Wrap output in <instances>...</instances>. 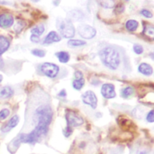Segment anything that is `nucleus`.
<instances>
[{"instance_id": "obj_36", "label": "nucleus", "mask_w": 154, "mask_h": 154, "mask_svg": "<svg viewBox=\"0 0 154 154\" xmlns=\"http://www.w3.org/2000/svg\"><path fill=\"white\" fill-rule=\"evenodd\" d=\"M2 79H3V78H2V76L1 75H0V83L2 82Z\"/></svg>"}, {"instance_id": "obj_24", "label": "nucleus", "mask_w": 154, "mask_h": 154, "mask_svg": "<svg viewBox=\"0 0 154 154\" xmlns=\"http://www.w3.org/2000/svg\"><path fill=\"white\" fill-rule=\"evenodd\" d=\"M10 114V111L7 108H4L0 111V120L5 119Z\"/></svg>"}, {"instance_id": "obj_9", "label": "nucleus", "mask_w": 154, "mask_h": 154, "mask_svg": "<svg viewBox=\"0 0 154 154\" xmlns=\"http://www.w3.org/2000/svg\"><path fill=\"white\" fill-rule=\"evenodd\" d=\"M14 22L13 17L10 14H0V27L7 28L11 26Z\"/></svg>"}, {"instance_id": "obj_33", "label": "nucleus", "mask_w": 154, "mask_h": 154, "mask_svg": "<svg viewBox=\"0 0 154 154\" xmlns=\"http://www.w3.org/2000/svg\"><path fill=\"white\" fill-rule=\"evenodd\" d=\"M4 66V63L3 60L1 58H0V69H2Z\"/></svg>"}, {"instance_id": "obj_23", "label": "nucleus", "mask_w": 154, "mask_h": 154, "mask_svg": "<svg viewBox=\"0 0 154 154\" xmlns=\"http://www.w3.org/2000/svg\"><path fill=\"white\" fill-rule=\"evenodd\" d=\"M31 53L34 55L38 57H43L46 54L45 51H43L42 49H35L32 50Z\"/></svg>"}, {"instance_id": "obj_20", "label": "nucleus", "mask_w": 154, "mask_h": 154, "mask_svg": "<svg viewBox=\"0 0 154 154\" xmlns=\"http://www.w3.org/2000/svg\"><path fill=\"white\" fill-rule=\"evenodd\" d=\"M85 80L84 78L80 79H75L73 80L72 82L73 87L76 90H80L82 88L83 85H84Z\"/></svg>"}, {"instance_id": "obj_21", "label": "nucleus", "mask_w": 154, "mask_h": 154, "mask_svg": "<svg viewBox=\"0 0 154 154\" xmlns=\"http://www.w3.org/2000/svg\"><path fill=\"white\" fill-rule=\"evenodd\" d=\"M100 5L105 8H112L115 5V2L114 1H98Z\"/></svg>"}, {"instance_id": "obj_14", "label": "nucleus", "mask_w": 154, "mask_h": 154, "mask_svg": "<svg viewBox=\"0 0 154 154\" xmlns=\"http://www.w3.org/2000/svg\"><path fill=\"white\" fill-rule=\"evenodd\" d=\"M10 46V42L8 40L2 36L0 35V55L5 52Z\"/></svg>"}, {"instance_id": "obj_25", "label": "nucleus", "mask_w": 154, "mask_h": 154, "mask_svg": "<svg viewBox=\"0 0 154 154\" xmlns=\"http://www.w3.org/2000/svg\"><path fill=\"white\" fill-rule=\"evenodd\" d=\"M133 49H134V51L137 54H141L143 52V48L140 45H137V44L134 45Z\"/></svg>"}, {"instance_id": "obj_10", "label": "nucleus", "mask_w": 154, "mask_h": 154, "mask_svg": "<svg viewBox=\"0 0 154 154\" xmlns=\"http://www.w3.org/2000/svg\"><path fill=\"white\" fill-rule=\"evenodd\" d=\"M19 122V118L18 116H13L8 122V123L1 128V131L3 132H7L11 129L16 127Z\"/></svg>"}, {"instance_id": "obj_8", "label": "nucleus", "mask_w": 154, "mask_h": 154, "mask_svg": "<svg viewBox=\"0 0 154 154\" xmlns=\"http://www.w3.org/2000/svg\"><path fill=\"white\" fill-rule=\"evenodd\" d=\"M101 94L106 99L114 98L116 96L114 85L112 84H104L101 88Z\"/></svg>"}, {"instance_id": "obj_26", "label": "nucleus", "mask_w": 154, "mask_h": 154, "mask_svg": "<svg viewBox=\"0 0 154 154\" xmlns=\"http://www.w3.org/2000/svg\"><path fill=\"white\" fill-rule=\"evenodd\" d=\"M72 129L70 126H67L64 130H63V134L66 137H69L72 134Z\"/></svg>"}, {"instance_id": "obj_22", "label": "nucleus", "mask_w": 154, "mask_h": 154, "mask_svg": "<svg viewBox=\"0 0 154 154\" xmlns=\"http://www.w3.org/2000/svg\"><path fill=\"white\" fill-rule=\"evenodd\" d=\"M86 43L85 41L76 39H70L68 41V44L72 46H79L84 45Z\"/></svg>"}, {"instance_id": "obj_30", "label": "nucleus", "mask_w": 154, "mask_h": 154, "mask_svg": "<svg viewBox=\"0 0 154 154\" xmlns=\"http://www.w3.org/2000/svg\"><path fill=\"white\" fill-rule=\"evenodd\" d=\"M124 10V6L122 4H118L117 5H116L115 10H114V12L117 14H119L121 13Z\"/></svg>"}, {"instance_id": "obj_32", "label": "nucleus", "mask_w": 154, "mask_h": 154, "mask_svg": "<svg viewBox=\"0 0 154 154\" xmlns=\"http://www.w3.org/2000/svg\"><path fill=\"white\" fill-rule=\"evenodd\" d=\"M75 79L82 78H83V74L80 71H76L75 73Z\"/></svg>"}, {"instance_id": "obj_3", "label": "nucleus", "mask_w": 154, "mask_h": 154, "mask_svg": "<svg viewBox=\"0 0 154 154\" xmlns=\"http://www.w3.org/2000/svg\"><path fill=\"white\" fill-rule=\"evenodd\" d=\"M57 28L60 34L64 38H70L75 35V28L71 21L69 19H58L57 21Z\"/></svg>"}, {"instance_id": "obj_12", "label": "nucleus", "mask_w": 154, "mask_h": 154, "mask_svg": "<svg viewBox=\"0 0 154 154\" xmlns=\"http://www.w3.org/2000/svg\"><path fill=\"white\" fill-rule=\"evenodd\" d=\"M13 89L8 86H5L0 88V99H8L13 95Z\"/></svg>"}, {"instance_id": "obj_27", "label": "nucleus", "mask_w": 154, "mask_h": 154, "mask_svg": "<svg viewBox=\"0 0 154 154\" xmlns=\"http://www.w3.org/2000/svg\"><path fill=\"white\" fill-rule=\"evenodd\" d=\"M140 13L143 16H144L146 17H147V18H151L153 16L152 13L150 11H149L147 10H146V9L142 10Z\"/></svg>"}, {"instance_id": "obj_35", "label": "nucleus", "mask_w": 154, "mask_h": 154, "mask_svg": "<svg viewBox=\"0 0 154 154\" xmlns=\"http://www.w3.org/2000/svg\"><path fill=\"white\" fill-rule=\"evenodd\" d=\"M7 2H5V1H0V4H6Z\"/></svg>"}, {"instance_id": "obj_18", "label": "nucleus", "mask_w": 154, "mask_h": 154, "mask_svg": "<svg viewBox=\"0 0 154 154\" xmlns=\"http://www.w3.org/2000/svg\"><path fill=\"white\" fill-rule=\"evenodd\" d=\"M44 31H45V27L43 24H40L38 25H37L31 30V32L32 34L37 36L41 35Z\"/></svg>"}, {"instance_id": "obj_15", "label": "nucleus", "mask_w": 154, "mask_h": 154, "mask_svg": "<svg viewBox=\"0 0 154 154\" xmlns=\"http://www.w3.org/2000/svg\"><path fill=\"white\" fill-rule=\"evenodd\" d=\"M56 55H57V58H58L59 61L63 63H66L68 62L69 60V58H70V56H69V54L67 52H64V51L57 52L56 54Z\"/></svg>"}, {"instance_id": "obj_34", "label": "nucleus", "mask_w": 154, "mask_h": 154, "mask_svg": "<svg viewBox=\"0 0 154 154\" xmlns=\"http://www.w3.org/2000/svg\"><path fill=\"white\" fill-rule=\"evenodd\" d=\"M66 91H65V90H62L60 93H59V96H66Z\"/></svg>"}, {"instance_id": "obj_6", "label": "nucleus", "mask_w": 154, "mask_h": 154, "mask_svg": "<svg viewBox=\"0 0 154 154\" xmlns=\"http://www.w3.org/2000/svg\"><path fill=\"white\" fill-rule=\"evenodd\" d=\"M41 71L49 78H54L59 72V67L55 64L51 63H45L40 67Z\"/></svg>"}, {"instance_id": "obj_19", "label": "nucleus", "mask_w": 154, "mask_h": 154, "mask_svg": "<svg viewBox=\"0 0 154 154\" xmlns=\"http://www.w3.org/2000/svg\"><path fill=\"white\" fill-rule=\"evenodd\" d=\"M134 93V90L132 87H127L123 88L121 91V95L124 98H128L131 97Z\"/></svg>"}, {"instance_id": "obj_28", "label": "nucleus", "mask_w": 154, "mask_h": 154, "mask_svg": "<svg viewBox=\"0 0 154 154\" xmlns=\"http://www.w3.org/2000/svg\"><path fill=\"white\" fill-rule=\"evenodd\" d=\"M146 119L147 122L152 123L154 121V114H153V110H151L147 115Z\"/></svg>"}, {"instance_id": "obj_29", "label": "nucleus", "mask_w": 154, "mask_h": 154, "mask_svg": "<svg viewBox=\"0 0 154 154\" xmlns=\"http://www.w3.org/2000/svg\"><path fill=\"white\" fill-rule=\"evenodd\" d=\"M144 32H145V33L146 34H149V35H150L153 36V27L152 26H148L145 28V29L144 30Z\"/></svg>"}, {"instance_id": "obj_5", "label": "nucleus", "mask_w": 154, "mask_h": 154, "mask_svg": "<svg viewBox=\"0 0 154 154\" xmlns=\"http://www.w3.org/2000/svg\"><path fill=\"white\" fill-rule=\"evenodd\" d=\"M78 32L81 37L85 39H91L94 37L96 34V29L87 24L80 25L78 27Z\"/></svg>"}, {"instance_id": "obj_31", "label": "nucleus", "mask_w": 154, "mask_h": 154, "mask_svg": "<svg viewBox=\"0 0 154 154\" xmlns=\"http://www.w3.org/2000/svg\"><path fill=\"white\" fill-rule=\"evenodd\" d=\"M30 39L31 40L34 42V43H38L40 42V38H39V37L37 36V35H34V34H32L30 37Z\"/></svg>"}, {"instance_id": "obj_13", "label": "nucleus", "mask_w": 154, "mask_h": 154, "mask_svg": "<svg viewBox=\"0 0 154 154\" xmlns=\"http://www.w3.org/2000/svg\"><path fill=\"white\" fill-rule=\"evenodd\" d=\"M138 69L141 73L146 76H149L152 75L153 72V69L152 66L146 63H143L140 64L138 66Z\"/></svg>"}, {"instance_id": "obj_11", "label": "nucleus", "mask_w": 154, "mask_h": 154, "mask_svg": "<svg viewBox=\"0 0 154 154\" xmlns=\"http://www.w3.org/2000/svg\"><path fill=\"white\" fill-rule=\"evenodd\" d=\"M60 40H61V37L56 32L51 31L46 36L43 43L45 45H48L53 42H58Z\"/></svg>"}, {"instance_id": "obj_7", "label": "nucleus", "mask_w": 154, "mask_h": 154, "mask_svg": "<svg viewBox=\"0 0 154 154\" xmlns=\"http://www.w3.org/2000/svg\"><path fill=\"white\" fill-rule=\"evenodd\" d=\"M82 100L84 103L90 105L93 109L97 106V99L94 93L92 91L88 90L84 93L82 95Z\"/></svg>"}, {"instance_id": "obj_1", "label": "nucleus", "mask_w": 154, "mask_h": 154, "mask_svg": "<svg viewBox=\"0 0 154 154\" xmlns=\"http://www.w3.org/2000/svg\"><path fill=\"white\" fill-rule=\"evenodd\" d=\"M100 58L103 64L110 69H116L120 64L119 52L111 47H106L100 51Z\"/></svg>"}, {"instance_id": "obj_4", "label": "nucleus", "mask_w": 154, "mask_h": 154, "mask_svg": "<svg viewBox=\"0 0 154 154\" xmlns=\"http://www.w3.org/2000/svg\"><path fill=\"white\" fill-rule=\"evenodd\" d=\"M66 119L67 126L70 127H76L83 124V119L73 111H68L66 114Z\"/></svg>"}, {"instance_id": "obj_17", "label": "nucleus", "mask_w": 154, "mask_h": 154, "mask_svg": "<svg viewBox=\"0 0 154 154\" xmlns=\"http://www.w3.org/2000/svg\"><path fill=\"white\" fill-rule=\"evenodd\" d=\"M126 28L130 31H134L137 29L138 26V23L135 20H129L126 23Z\"/></svg>"}, {"instance_id": "obj_16", "label": "nucleus", "mask_w": 154, "mask_h": 154, "mask_svg": "<svg viewBox=\"0 0 154 154\" xmlns=\"http://www.w3.org/2000/svg\"><path fill=\"white\" fill-rule=\"evenodd\" d=\"M118 122L119 125L121 126L122 128H125V129H129V128L132 127V125H134L130 120L123 117H120V120H118Z\"/></svg>"}, {"instance_id": "obj_2", "label": "nucleus", "mask_w": 154, "mask_h": 154, "mask_svg": "<svg viewBox=\"0 0 154 154\" xmlns=\"http://www.w3.org/2000/svg\"><path fill=\"white\" fill-rule=\"evenodd\" d=\"M53 117V112L48 105H41L37 108L34 112V119L37 125L48 127L51 123Z\"/></svg>"}]
</instances>
